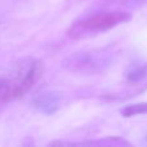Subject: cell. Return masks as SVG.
Segmentation results:
<instances>
[{
  "label": "cell",
  "mask_w": 147,
  "mask_h": 147,
  "mask_svg": "<svg viewBox=\"0 0 147 147\" xmlns=\"http://www.w3.org/2000/svg\"><path fill=\"white\" fill-rule=\"evenodd\" d=\"M130 20H132V14L124 10L99 12L75 21L67 30V36L71 40H81L109 31L116 27L117 25L125 23Z\"/></svg>",
  "instance_id": "6da1fadb"
},
{
  "label": "cell",
  "mask_w": 147,
  "mask_h": 147,
  "mask_svg": "<svg viewBox=\"0 0 147 147\" xmlns=\"http://www.w3.org/2000/svg\"><path fill=\"white\" fill-rule=\"evenodd\" d=\"M147 114V102H141V103L128 105L121 110V115L125 117L136 116V115Z\"/></svg>",
  "instance_id": "277c9868"
},
{
  "label": "cell",
  "mask_w": 147,
  "mask_h": 147,
  "mask_svg": "<svg viewBox=\"0 0 147 147\" xmlns=\"http://www.w3.org/2000/svg\"><path fill=\"white\" fill-rule=\"evenodd\" d=\"M34 105L38 107L39 110L47 112V114H52L58 109V97L53 96V94H40L38 98L34 101Z\"/></svg>",
  "instance_id": "3957f363"
},
{
  "label": "cell",
  "mask_w": 147,
  "mask_h": 147,
  "mask_svg": "<svg viewBox=\"0 0 147 147\" xmlns=\"http://www.w3.org/2000/svg\"><path fill=\"white\" fill-rule=\"evenodd\" d=\"M43 72L44 63L41 59L26 57L16 62L12 71L4 76L9 89L10 101L21 98L27 92H30L41 79Z\"/></svg>",
  "instance_id": "7a4b0ae2"
},
{
  "label": "cell",
  "mask_w": 147,
  "mask_h": 147,
  "mask_svg": "<svg viewBox=\"0 0 147 147\" xmlns=\"http://www.w3.org/2000/svg\"><path fill=\"white\" fill-rule=\"evenodd\" d=\"M146 76V67H137L133 69L128 74V80L129 81H140Z\"/></svg>",
  "instance_id": "5b68a950"
}]
</instances>
